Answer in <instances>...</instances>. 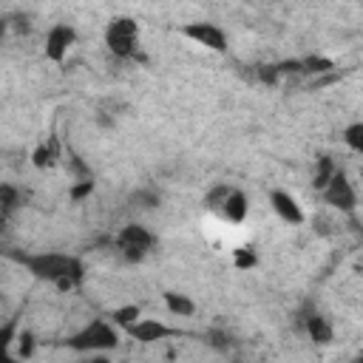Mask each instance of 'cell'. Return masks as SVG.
I'll return each instance as SVG.
<instances>
[{
  "label": "cell",
  "mask_w": 363,
  "mask_h": 363,
  "mask_svg": "<svg viewBox=\"0 0 363 363\" xmlns=\"http://www.w3.org/2000/svg\"><path fill=\"white\" fill-rule=\"evenodd\" d=\"M204 337H207L210 346H216V349H221V352H227V349L233 346V340H230V335H227L224 329H210Z\"/></svg>",
  "instance_id": "cell-23"
},
{
  "label": "cell",
  "mask_w": 363,
  "mask_h": 363,
  "mask_svg": "<svg viewBox=\"0 0 363 363\" xmlns=\"http://www.w3.org/2000/svg\"><path fill=\"white\" fill-rule=\"evenodd\" d=\"M255 77L261 79V82H267V85H275V82H281V68H278V62L275 65H258L255 68Z\"/></svg>",
  "instance_id": "cell-21"
},
{
  "label": "cell",
  "mask_w": 363,
  "mask_h": 363,
  "mask_svg": "<svg viewBox=\"0 0 363 363\" xmlns=\"http://www.w3.org/2000/svg\"><path fill=\"white\" fill-rule=\"evenodd\" d=\"M343 145L354 153H363V119L343 128Z\"/></svg>",
  "instance_id": "cell-16"
},
{
  "label": "cell",
  "mask_w": 363,
  "mask_h": 363,
  "mask_svg": "<svg viewBox=\"0 0 363 363\" xmlns=\"http://www.w3.org/2000/svg\"><path fill=\"white\" fill-rule=\"evenodd\" d=\"M360 179H363V167H360Z\"/></svg>",
  "instance_id": "cell-26"
},
{
  "label": "cell",
  "mask_w": 363,
  "mask_h": 363,
  "mask_svg": "<svg viewBox=\"0 0 363 363\" xmlns=\"http://www.w3.org/2000/svg\"><path fill=\"white\" fill-rule=\"evenodd\" d=\"M247 213H250V201H247L244 190L233 187V190H230V196H227V201L221 204L218 216H221L224 221H230V224H241V221L247 218Z\"/></svg>",
  "instance_id": "cell-10"
},
{
  "label": "cell",
  "mask_w": 363,
  "mask_h": 363,
  "mask_svg": "<svg viewBox=\"0 0 363 363\" xmlns=\"http://www.w3.org/2000/svg\"><path fill=\"white\" fill-rule=\"evenodd\" d=\"M9 258L17 261L31 278L45 281L62 292H71L85 281V264L71 252H9Z\"/></svg>",
  "instance_id": "cell-1"
},
{
  "label": "cell",
  "mask_w": 363,
  "mask_h": 363,
  "mask_svg": "<svg viewBox=\"0 0 363 363\" xmlns=\"http://www.w3.org/2000/svg\"><path fill=\"white\" fill-rule=\"evenodd\" d=\"M360 357H363V354H360Z\"/></svg>",
  "instance_id": "cell-27"
},
{
  "label": "cell",
  "mask_w": 363,
  "mask_h": 363,
  "mask_svg": "<svg viewBox=\"0 0 363 363\" xmlns=\"http://www.w3.org/2000/svg\"><path fill=\"white\" fill-rule=\"evenodd\" d=\"M74 43H77V28L68 23H57L45 34V57L51 62H62L68 57V51L74 48Z\"/></svg>",
  "instance_id": "cell-7"
},
{
  "label": "cell",
  "mask_w": 363,
  "mask_h": 363,
  "mask_svg": "<svg viewBox=\"0 0 363 363\" xmlns=\"http://www.w3.org/2000/svg\"><path fill=\"white\" fill-rule=\"evenodd\" d=\"M57 159H60V153H57V142H54V139H51V142H45V145H40V147L31 153L34 167H51Z\"/></svg>",
  "instance_id": "cell-15"
},
{
  "label": "cell",
  "mask_w": 363,
  "mask_h": 363,
  "mask_svg": "<svg viewBox=\"0 0 363 363\" xmlns=\"http://www.w3.org/2000/svg\"><path fill=\"white\" fill-rule=\"evenodd\" d=\"M337 170V164L329 159V156H320L318 159V170H315V179H312V184H315V190H323L326 187V182L332 179V173Z\"/></svg>",
  "instance_id": "cell-17"
},
{
  "label": "cell",
  "mask_w": 363,
  "mask_h": 363,
  "mask_svg": "<svg viewBox=\"0 0 363 363\" xmlns=\"http://www.w3.org/2000/svg\"><path fill=\"white\" fill-rule=\"evenodd\" d=\"M108 318H111V320H113V323H116V326L125 332L130 323H136V320L142 318V309H139L136 303H128V306H119V309H113Z\"/></svg>",
  "instance_id": "cell-13"
},
{
  "label": "cell",
  "mask_w": 363,
  "mask_h": 363,
  "mask_svg": "<svg viewBox=\"0 0 363 363\" xmlns=\"http://www.w3.org/2000/svg\"><path fill=\"white\" fill-rule=\"evenodd\" d=\"M182 37H187L196 45H201L207 51H216V54L227 51V31L221 26L210 23V20H193L187 26H182Z\"/></svg>",
  "instance_id": "cell-6"
},
{
  "label": "cell",
  "mask_w": 363,
  "mask_h": 363,
  "mask_svg": "<svg viewBox=\"0 0 363 363\" xmlns=\"http://www.w3.org/2000/svg\"><path fill=\"white\" fill-rule=\"evenodd\" d=\"M20 354H26V357L31 354V335H28V332L20 335Z\"/></svg>",
  "instance_id": "cell-25"
},
{
  "label": "cell",
  "mask_w": 363,
  "mask_h": 363,
  "mask_svg": "<svg viewBox=\"0 0 363 363\" xmlns=\"http://www.w3.org/2000/svg\"><path fill=\"white\" fill-rule=\"evenodd\" d=\"M230 190H233V184H224V182H221V184H213V187L207 190V196H204V204H207V210L218 216V210H221V204L227 201Z\"/></svg>",
  "instance_id": "cell-14"
},
{
  "label": "cell",
  "mask_w": 363,
  "mask_h": 363,
  "mask_svg": "<svg viewBox=\"0 0 363 363\" xmlns=\"http://www.w3.org/2000/svg\"><path fill=\"white\" fill-rule=\"evenodd\" d=\"M0 204H3V221H6L17 210V204H20V193H17L14 184H3L0 187Z\"/></svg>",
  "instance_id": "cell-18"
},
{
  "label": "cell",
  "mask_w": 363,
  "mask_h": 363,
  "mask_svg": "<svg viewBox=\"0 0 363 363\" xmlns=\"http://www.w3.org/2000/svg\"><path fill=\"white\" fill-rule=\"evenodd\" d=\"M113 247H116V252H119L128 264H139V261H145V258L153 252V247H156V235H153L145 224L130 221V224H125V227L116 233Z\"/></svg>",
  "instance_id": "cell-3"
},
{
  "label": "cell",
  "mask_w": 363,
  "mask_h": 363,
  "mask_svg": "<svg viewBox=\"0 0 363 363\" xmlns=\"http://www.w3.org/2000/svg\"><path fill=\"white\" fill-rule=\"evenodd\" d=\"M130 201H133L136 207H145V210H153V207H159V201H162V196H159L156 190H136V193L130 196Z\"/></svg>",
  "instance_id": "cell-20"
},
{
  "label": "cell",
  "mask_w": 363,
  "mask_h": 363,
  "mask_svg": "<svg viewBox=\"0 0 363 363\" xmlns=\"http://www.w3.org/2000/svg\"><path fill=\"white\" fill-rule=\"evenodd\" d=\"M162 301H164L167 312H173V315H179V318H190V315L196 312L193 298L184 295V292H173V289H167V292L162 295Z\"/></svg>",
  "instance_id": "cell-12"
},
{
  "label": "cell",
  "mask_w": 363,
  "mask_h": 363,
  "mask_svg": "<svg viewBox=\"0 0 363 363\" xmlns=\"http://www.w3.org/2000/svg\"><path fill=\"white\" fill-rule=\"evenodd\" d=\"M233 261H235V267H238V269H250V267H255V264H258V255H255L250 247H241V250H235Z\"/></svg>",
  "instance_id": "cell-22"
},
{
  "label": "cell",
  "mask_w": 363,
  "mask_h": 363,
  "mask_svg": "<svg viewBox=\"0 0 363 363\" xmlns=\"http://www.w3.org/2000/svg\"><path fill=\"white\" fill-rule=\"evenodd\" d=\"M125 335L139 340V343H156V340H167L173 335H182V329H173V326H167L156 318H139L136 323H130L125 329Z\"/></svg>",
  "instance_id": "cell-8"
},
{
  "label": "cell",
  "mask_w": 363,
  "mask_h": 363,
  "mask_svg": "<svg viewBox=\"0 0 363 363\" xmlns=\"http://www.w3.org/2000/svg\"><path fill=\"white\" fill-rule=\"evenodd\" d=\"M269 204H272L275 216H278L281 221H286V224L301 227V224L306 221L303 207H301V204H298V199H295V196H289L286 190H272V193H269Z\"/></svg>",
  "instance_id": "cell-9"
},
{
  "label": "cell",
  "mask_w": 363,
  "mask_h": 363,
  "mask_svg": "<svg viewBox=\"0 0 363 363\" xmlns=\"http://www.w3.org/2000/svg\"><path fill=\"white\" fill-rule=\"evenodd\" d=\"M320 196H323V201H326L329 207H335V210H340V213H346V216H352L354 207H357V193H354L349 176H346L340 167L332 173V179H329L326 187L320 190Z\"/></svg>",
  "instance_id": "cell-5"
},
{
  "label": "cell",
  "mask_w": 363,
  "mask_h": 363,
  "mask_svg": "<svg viewBox=\"0 0 363 363\" xmlns=\"http://www.w3.org/2000/svg\"><path fill=\"white\" fill-rule=\"evenodd\" d=\"M94 190V182L91 179H82V184H77L74 190H71V199H82L85 193H91Z\"/></svg>",
  "instance_id": "cell-24"
},
{
  "label": "cell",
  "mask_w": 363,
  "mask_h": 363,
  "mask_svg": "<svg viewBox=\"0 0 363 363\" xmlns=\"http://www.w3.org/2000/svg\"><path fill=\"white\" fill-rule=\"evenodd\" d=\"M303 329H306L309 340H312V343H320V346L332 343V337H335L329 318H323L320 312H309V315L303 318Z\"/></svg>",
  "instance_id": "cell-11"
},
{
  "label": "cell",
  "mask_w": 363,
  "mask_h": 363,
  "mask_svg": "<svg viewBox=\"0 0 363 363\" xmlns=\"http://www.w3.org/2000/svg\"><path fill=\"white\" fill-rule=\"evenodd\" d=\"M105 48L119 57V60H130L139 51V26L133 17H111L105 26Z\"/></svg>",
  "instance_id": "cell-4"
},
{
  "label": "cell",
  "mask_w": 363,
  "mask_h": 363,
  "mask_svg": "<svg viewBox=\"0 0 363 363\" xmlns=\"http://www.w3.org/2000/svg\"><path fill=\"white\" fill-rule=\"evenodd\" d=\"M335 62L326 60V57H303L301 60V74H323V71H332Z\"/></svg>",
  "instance_id": "cell-19"
},
{
  "label": "cell",
  "mask_w": 363,
  "mask_h": 363,
  "mask_svg": "<svg viewBox=\"0 0 363 363\" xmlns=\"http://www.w3.org/2000/svg\"><path fill=\"white\" fill-rule=\"evenodd\" d=\"M65 346L71 352H108V349H116L119 346V326L113 320H105V318H96L91 323H85L79 332L68 335L65 337Z\"/></svg>",
  "instance_id": "cell-2"
}]
</instances>
